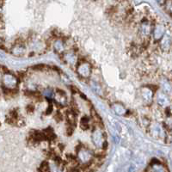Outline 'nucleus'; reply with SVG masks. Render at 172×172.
Returning <instances> with one entry per match:
<instances>
[{"instance_id":"4","label":"nucleus","mask_w":172,"mask_h":172,"mask_svg":"<svg viewBox=\"0 0 172 172\" xmlns=\"http://www.w3.org/2000/svg\"><path fill=\"white\" fill-rule=\"evenodd\" d=\"M40 171L41 172H50L49 166H48L47 162H43V163L41 164V166H40Z\"/></svg>"},{"instance_id":"5","label":"nucleus","mask_w":172,"mask_h":172,"mask_svg":"<svg viewBox=\"0 0 172 172\" xmlns=\"http://www.w3.org/2000/svg\"><path fill=\"white\" fill-rule=\"evenodd\" d=\"M56 119H57L58 121H59L62 120V115H60V113H59V112H58L57 115H55V120H56Z\"/></svg>"},{"instance_id":"3","label":"nucleus","mask_w":172,"mask_h":172,"mask_svg":"<svg viewBox=\"0 0 172 172\" xmlns=\"http://www.w3.org/2000/svg\"><path fill=\"white\" fill-rule=\"evenodd\" d=\"M89 118H88V117H86V116L83 117V118L81 119V122H80V124H81V128L83 129V130L88 129L89 127Z\"/></svg>"},{"instance_id":"1","label":"nucleus","mask_w":172,"mask_h":172,"mask_svg":"<svg viewBox=\"0 0 172 172\" xmlns=\"http://www.w3.org/2000/svg\"><path fill=\"white\" fill-rule=\"evenodd\" d=\"M3 84L5 87V89H15V87L17 84V80L11 74H5L3 77Z\"/></svg>"},{"instance_id":"8","label":"nucleus","mask_w":172,"mask_h":172,"mask_svg":"<svg viewBox=\"0 0 172 172\" xmlns=\"http://www.w3.org/2000/svg\"><path fill=\"white\" fill-rule=\"evenodd\" d=\"M72 134V128L70 126V128H67V135H71Z\"/></svg>"},{"instance_id":"7","label":"nucleus","mask_w":172,"mask_h":172,"mask_svg":"<svg viewBox=\"0 0 172 172\" xmlns=\"http://www.w3.org/2000/svg\"><path fill=\"white\" fill-rule=\"evenodd\" d=\"M52 111H53V105L50 104V107H48L47 109V115H48V114H51Z\"/></svg>"},{"instance_id":"6","label":"nucleus","mask_w":172,"mask_h":172,"mask_svg":"<svg viewBox=\"0 0 172 172\" xmlns=\"http://www.w3.org/2000/svg\"><path fill=\"white\" fill-rule=\"evenodd\" d=\"M34 109H35V108H34V106H33V105H29V106L27 107V110H28V112H33V111H34Z\"/></svg>"},{"instance_id":"2","label":"nucleus","mask_w":172,"mask_h":172,"mask_svg":"<svg viewBox=\"0 0 172 172\" xmlns=\"http://www.w3.org/2000/svg\"><path fill=\"white\" fill-rule=\"evenodd\" d=\"M66 117H67L68 122L70 123V126L76 124V113H74L71 110H68L66 113Z\"/></svg>"}]
</instances>
